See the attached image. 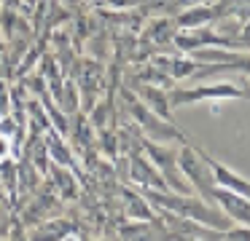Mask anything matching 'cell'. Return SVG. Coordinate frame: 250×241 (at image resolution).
Wrapping results in <instances>:
<instances>
[{
	"mask_svg": "<svg viewBox=\"0 0 250 241\" xmlns=\"http://www.w3.org/2000/svg\"><path fill=\"white\" fill-rule=\"evenodd\" d=\"M121 94L126 96V110H129L132 121L137 123L143 139H151V142H162V145H183V142H191L183 131L172 123V118H162L156 115L153 110H148L140 99L135 96L132 89H121Z\"/></svg>",
	"mask_w": 250,
	"mask_h": 241,
	"instance_id": "obj_1",
	"label": "cell"
},
{
	"mask_svg": "<svg viewBox=\"0 0 250 241\" xmlns=\"http://www.w3.org/2000/svg\"><path fill=\"white\" fill-rule=\"evenodd\" d=\"M245 86L234 83H207V86H178L167 91L169 107H186V105H199V102H226V99H242Z\"/></svg>",
	"mask_w": 250,
	"mask_h": 241,
	"instance_id": "obj_2",
	"label": "cell"
},
{
	"mask_svg": "<svg viewBox=\"0 0 250 241\" xmlns=\"http://www.w3.org/2000/svg\"><path fill=\"white\" fill-rule=\"evenodd\" d=\"M212 201L221 206V212L226 214L234 225H250V201H248V196L215 185V190H212Z\"/></svg>",
	"mask_w": 250,
	"mask_h": 241,
	"instance_id": "obj_3",
	"label": "cell"
},
{
	"mask_svg": "<svg viewBox=\"0 0 250 241\" xmlns=\"http://www.w3.org/2000/svg\"><path fill=\"white\" fill-rule=\"evenodd\" d=\"M129 177H132V185L137 187H148V190H169L164 177L159 174V169L146 158V153H132L129 155Z\"/></svg>",
	"mask_w": 250,
	"mask_h": 241,
	"instance_id": "obj_4",
	"label": "cell"
},
{
	"mask_svg": "<svg viewBox=\"0 0 250 241\" xmlns=\"http://www.w3.org/2000/svg\"><path fill=\"white\" fill-rule=\"evenodd\" d=\"M202 158H205V164H207V169H210L212 182H215V185L229 187V190H234V193H242V196H248V193H250V185H248V180H245L242 174H237V171L229 169L226 164L215 161L210 153H205V150H202Z\"/></svg>",
	"mask_w": 250,
	"mask_h": 241,
	"instance_id": "obj_5",
	"label": "cell"
},
{
	"mask_svg": "<svg viewBox=\"0 0 250 241\" xmlns=\"http://www.w3.org/2000/svg\"><path fill=\"white\" fill-rule=\"evenodd\" d=\"M132 91H135V96L148 107V110H153L156 115H162V118H172V107H169L167 91H164L162 86L146 83V80H143V83H137Z\"/></svg>",
	"mask_w": 250,
	"mask_h": 241,
	"instance_id": "obj_6",
	"label": "cell"
},
{
	"mask_svg": "<svg viewBox=\"0 0 250 241\" xmlns=\"http://www.w3.org/2000/svg\"><path fill=\"white\" fill-rule=\"evenodd\" d=\"M121 196H124V206H126V217L129 220H146V222H153V220H156L153 206L148 204V198L143 196L140 190H135V187H124Z\"/></svg>",
	"mask_w": 250,
	"mask_h": 241,
	"instance_id": "obj_7",
	"label": "cell"
},
{
	"mask_svg": "<svg viewBox=\"0 0 250 241\" xmlns=\"http://www.w3.org/2000/svg\"><path fill=\"white\" fill-rule=\"evenodd\" d=\"M178 32V24H175V16H162V19H156L151 27L146 30V37L148 40H153V43H159V40H172V35Z\"/></svg>",
	"mask_w": 250,
	"mask_h": 241,
	"instance_id": "obj_8",
	"label": "cell"
},
{
	"mask_svg": "<svg viewBox=\"0 0 250 241\" xmlns=\"http://www.w3.org/2000/svg\"><path fill=\"white\" fill-rule=\"evenodd\" d=\"M76 230H73L70 222H65V220H54V222H46L41 225L38 230H35V239H46V236H54V239H67V236H73Z\"/></svg>",
	"mask_w": 250,
	"mask_h": 241,
	"instance_id": "obj_9",
	"label": "cell"
}]
</instances>
